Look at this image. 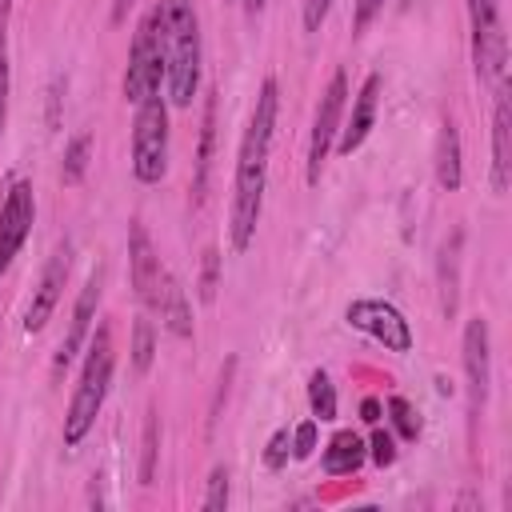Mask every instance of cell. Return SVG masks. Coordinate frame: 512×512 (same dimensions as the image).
<instances>
[{
    "instance_id": "cell-1",
    "label": "cell",
    "mask_w": 512,
    "mask_h": 512,
    "mask_svg": "<svg viewBox=\"0 0 512 512\" xmlns=\"http://www.w3.org/2000/svg\"><path fill=\"white\" fill-rule=\"evenodd\" d=\"M276 116H280V84L276 76L260 80L248 128L236 148V176H232V208H228V248L240 256L252 248L260 212H264V188H268V156H272V136H276Z\"/></svg>"
},
{
    "instance_id": "cell-2",
    "label": "cell",
    "mask_w": 512,
    "mask_h": 512,
    "mask_svg": "<svg viewBox=\"0 0 512 512\" xmlns=\"http://www.w3.org/2000/svg\"><path fill=\"white\" fill-rule=\"evenodd\" d=\"M160 48H164V84L172 108H192L200 92V16L192 0H160L156 4Z\"/></svg>"
},
{
    "instance_id": "cell-3",
    "label": "cell",
    "mask_w": 512,
    "mask_h": 512,
    "mask_svg": "<svg viewBox=\"0 0 512 512\" xmlns=\"http://www.w3.org/2000/svg\"><path fill=\"white\" fill-rule=\"evenodd\" d=\"M112 368H116V348H112V328L96 324V332L84 344V364H80V380L72 388L68 412H64V448H80L84 436L96 428V416L108 400L112 388Z\"/></svg>"
},
{
    "instance_id": "cell-4",
    "label": "cell",
    "mask_w": 512,
    "mask_h": 512,
    "mask_svg": "<svg viewBox=\"0 0 512 512\" xmlns=\"http://www.w3.org/2000/svg\"><path fill=\"white\" fill-rule=\"evenodd\" d=\"M168 172V104L164 96H148L132 116V176L140 184H160Z\"/></svg>"
},
{
    "instance_id": "cell-5",
    "label": "cell",
    "mask_w": 512,
    "mask_h": 512,
    "mask_svg": "<svg viewBox=\"0 0 512 512\" xmlns=\"http://www.w3.org/2000/svg\"><path fill=\"white\" fill-rule=\"evenodd\" d=\"M468 28H472V68L480 84H500L508 64V36H504V8L500 0H468Z\"/></svg>"
},
{
    "instance_id": "cell-6",
    "label": "cell",
    "mask_w": 512,
    "mask_h": 512,
    "mask_svg": "<svg viewBox=\"0 0 512 512\" xmlns=\"http://www.w3.org/2000/svg\"><path fill=\"white\" fill-rule=\"evenodd\" d=\"M160 84H164V48H160V24H156V8H152L132 32L128 68H124V100L140 104V100L156 96Z\"/></svg>"
},
{
    "instance_id": "cell-7",
    "label": "cell",
    "mask_w": 512,
    "mask_h": 512,
    "mask_svg": "<svg viewBox=\"0 0 512 512\" xmlns=\"http://www.w3.org/2000/svg\"><path fill=\"white\" fill-rule=\"evenodd\" d=\"M344 104H348V76H344V68H336L328 76L324 92H320V104H316V116H312V132H308V164H304V176H308L312 188L320 184L324 160L332 156V144L340 136Z\"/></svg>"
},
{
    "instance_id": "cell-8",
    "label": "cell",
    "mask_w": 512,
    "mask_h": 512,
    "mask_svg": "<svg viewBox=\"0 0 512 512\" xmlns=\"http://www.w3.org/2000/svg\"><path fill=\"white\" fill-rule=\"evenodd\" d=\"M344 320H348V328H356V332L372 336L376 344H384V348H388V352H396V356L412 352V344H416L412 324L404 320V312H400L392 300L360 296V300H352V304L344 308Z\"/></svg>"
},
{
    "instance_id": "cell-9",
    "label": "cell",
    "mask_w": 512,
    "mask_h": 512,
    "mask_svg": "<svg viewBox=\"0 0 512 512\" xmlns=\"http://www.w3.org/2000/svg\"><path fill=\"white\" fill-rule=\"evenodd\" d=\"M32 224H36V192H32V180H12L8 192H4V200H0V276L20 256Z\"/></svg>"
},
{
    "instance_id": "cell-10",
    "label": "cell",
    "mask_w": 512,
    "mask_h": 512,
    "mask_svg": "<svg viewBox=\"0 0 512 512\" xmlns=\"http://www.w3.org/2000/svg\"><path fill=\"white\" fill-rule=\"evenodd\" d=\"M460 360H464V380H468V404H472V412H480L488 400V380H492V340H488L484 316L464 320Z\"/></svg>"
},
{
    "instance_id": "cell-11",
    "label": "cell",
    "mask_w": 512,
    "mask_h": 512,
    "mask_svg": "<svg viewBox=\"0 0 512 512\" xmlns=\"http://www.w3.org/2000/svg\"><path fill=\"white\" fill-rule=\"evenodd\" d=\"M128 272H132V288H136V300L152 312L156 308V296H160V280H164V264L156 256V244L148 236V228L140 220H132L128 228Z\"/></svg>"
},
{
    "instance_id": "cell-12",
    "label": "cell",
    "mask_w": 512,
    "mask_h": 512,
    "mask_svg": "<svg viewBox=\"0 0 512 512\" xmlns=\"http://www.w3.org/2000/svg\"><path fill=\"white\" fill-rule=\"evenodd\" d=\"M68 268H72V248L64 244V248H56L48 256V264L40 272V284L32 288V300L24 308V332H40L52 320V312H56V304L64 296V284H68Z\"/></svg>"
},
{
    "instance_id": "cell-13",
    "label": "cell",
    "mask_w": 512,
    "mask_h": 512,
    "mask_svg": "<svg viewBox=\"0 0 512 512\" xmlns=\"http://www.w3.org/2000/svg\"><path fill=\"white\" fill-rule=\"evenodd\" d=\"M96 304H100V268L84 280V288H80V296H76V304H72V320H68V332H64V340H60V348H56L52 372H64V368L80 356V348L88 344L92 320H96Z\"/></svg>"
},
{
    "instance_id": "cell-14",
    "label": "cell",
    "mask_w": 512,
    "mask_h": 512,
    "mask_svg": "<svg viewBox=\"0 0 512 512\" xmlns=\"http://www.w3.org/2000/svg\"><path fill=\"white\" fill-rule=\"evenodd\" d=\"M380 88H384V76H380V72H368V76H364V84H360V92H356V100H352V112H348V120L340 124V136H336L332 152H340V156H352V152H356V148L368 140V132H372V124H376Z\"/></svg>"
},
{
    "instance_id": "cell-15",
    "label": "cell",
    "mask_w": 512,
    "mask_h": 512,
    "mask_svg": "<svg viewBox=\"0 0 512 512\" xmlns=\"http://www.w3.org/2000/svg\"><path fill=\"white\" fill-rule=\"evenodd\" d=\"M512 180V96L508 88H496L492 100V192L504 196Z\"/></svg>"
},
{
    "instance_id": "cell-16",
    "label": "cell",
    "mask_w": 512,
    "mask_h": 512,
    "mask_svg": "<svg viewBox=\"0 0 512 512\" xmlns=\"http://www.w3.org/2000/svg\"><path fill=\"white\" fill-rule=\"evenodd\" d=\"M152 312L164 320V328H168L172 336L192 340V304H188V292L180 288V280H176L172 272H164L160 296H156V308H152Z\"/></svg>"
},
{
    "instance_id": "cell-17",
    "label": "cell",
    "mask_w": 512,
    "mask_h": 512,
    "mask_svg": "<svg viewBox=\"0 0 512 512\" xmlns=\"http://www.w3.org/2000/svg\"><path fill=\"white\" fill-rule=\"evenodd\" d=\"M212 152H216V96L208 92L204 100V120H200V144H196V164H192V204L200 208L208 196L212 180Z\"/></svg>"
},
{
    "instance_id": "cell-18",
    "label": "cell",
    "mask_w": 512,
    "mask_h": 512,
    "mask_svg": "<svg viewBox=\"0 0 512 512\" xmlns=\"http://www.w3.org/2000/svg\"><path fill=\"white\" fill-rule=\"evenodd\" d=\"M436 184L444 192H456L464 184V160H460V128H456V120H444L440 124V136H436Z\"/></svg>"
},
{
    "instance_id": "cell-19",
    "label": "cell",
    "mask_w": 512,
    "mask_h": 512,
    "mask_svg": "<svg viewBox=\"0 0 512 512\" xmlns=\"http://www.w3.org/2000/svg\"><path fill=\"white\" fill-rule=\"evenodd\" d=\"M364 460H368V444H364L352 428L336 432V436L324 444V456H320V464H324L328 476H352Z\"/></svg>"
},
{
    "instance_id": "cell-20",
    "label": "cell",
    "mask_w": 512,
    "mask_h": 512,
    "mask_svg": "<svg viewBox=\"0 0 512 512\" xmlns=\"http://www.w3.org/2000/svg\"><path fill=\"white\" fill-rule=\"evenodd\" d=\"M8 24H12V0H0V140L8 128V96H12V52H8Z\"/></svg>"
},
{
    "instance_id": "cell-21",
    "label": "cell",
    "mask_w": 512,
    "mask_h": 512,
    "mask_svg": "<svg viewBox=\"0 0 512 512\" xmlns=\"http://www.w3.org/2000/svg\"><path fill=\"white\" fill-rule=\"evenodd\" d=\"M308 408H312V420H320V424L336 420V384L324 368H316L308 376Z\"/></svg>"
},
{
    "instance_id": "cell-22",
    "label": "cell",
    "mask_w": 512,
    "mask_h": 512,
    "mask_svg": "<svg viewBox=\"0 0 512 512\" xmlns=\"http://www.w3.org/2000/svg\"><path fill=\"white\" fill-rule=\"evenodd\" d=\"M88 156H92V136H88V132L72 136V140H68V148H64L60 180H64V184H80V180H84V172H88Z\"/></svg>"
},
{
    "instance_id": "cell-23",
    "label": "cell",
    "mask_w": 512,
    "mask_h": 512,
    "mask_svg": "<svg viewBox=\"0 0 512 512\" xmlns=\"http://www.w3.org/2000/svg\"><path fill=\"white\" fill-rule=\"evenodd\" d=\"M156 456H160V416H156V408H148L144 444H140V484H152V476H156Z\"/></svg>"
},
{
    "instance_id": "cell-24",
    "label": "cell",
    "mask_w": 512,
    "mask_h": 512,
    "mask_svg": "<svg viewBox=\"0 0 512 512\" xmlns=\"http://www.w3.org/2000/svg\"><path fill=\"white\" fill-rule=\"evenodd\" d=\"M152 360H156V332H152V320L140 316L132 324V368L136 372H148Z\"/></svg>"
},
{
    "instance_id": "cell-25",
    "label": "cell",
    "mask_w": 512,
    "mask_h": 512,
    "mask_svg": "<svg viewBox=\"0 0 512 512\" xmlns=\"http://www.w3.org/2000/svg\"><path fill=\"white\" fill-rule=\"evenodd\" d=\"M384 412H388V420H392V428H396L400 440H416V436H420V416H416L412 400H404V396H388Z\"/></svg>"
},
{
    "instance_id": "cell-26",
    "label": "cell",
    "mask_w": 512,
    "mask_h": 512,
    "mask_svg": "<svg viewBox=\"0 0 512 512\" xmlns=\"http://www.w3.org/2000/svg\"><path fill=\"white\" fill-rule=\"evenodd\" d=\"M456 264H460V232L452 236V248H444V316H456V304H460V288H456Z\"/></svg>"
},
{
    "instance_id": "cell-27",
    "label": "cell",
    "mask_w": 512,
    "mask_h": 512,
    "mask_svg": "<svg viewBox=\"0 0 512 512\" xmlns=\"http://www.w3.org/2000/svg\"><path fill=\"white\" fill-rule=\"evenodd\" d=\"M216 288H220V248L208 244L204 256H200V300L212 304L216 300Z\"/></svg>"
},
{
    "instance_id": "cell-28",
    "label": "cell",
    "mask_w": 512,
    "mask_h": 512,
    "mask_svg": "<svg viewBox=\"0 0 512 512\" xmlns=\"http://www.w3.org/2000/svg\"><path fill=\"white\" fill-rule=\"evenodd\" d=\"M200 508H204V512H224V508H228V468H224V464H216V468L208 472V492H204Z\"/></svg>"
},
{
    "instance_id": "cell-29",
    "label": "cell",
    "mask_w": 512,
    "mask_h": 512,
    "mask_svg": "<svg viewBox=\"0 0 512 512\" xmlns=\"http://www.w3.org/2000/svg\"><path fill=\"white\" fill-rule=\"evenodd\" d=\"M288 456H292V432L288 428H276L268 436V444H264V468L268 472H280L288 464Z\"/></svg>"
},
{
    "instance_id": "cell-30",
    "label": "cell",
    "mask_w": 512,
    "mask_h": 512,
    "mask_svg": "<svg viewBox=\"0 0 512 512\" xmlns=\"http://www.w3.org/2000/svg\"><path fill=\"white\" fill-rule=\"evenodd\" d=\"M368 456H372V464H380V468H388V464H396V436H392V432H384L380 424H372V440H368Z\"/></svg>"
},
{
    "instance_id": "cell-31",
    "label": "cell",
    "mask_w": 512,
    "mask_h": 512,
    "mask_svg": "<svg viewBox=\"0 0 512 512\" xmlns=\"http://www.w3.org/2000/svg\"><path fill=\"white\" fill-rule=\"evenodd\" d=\"M316 432H320V420H304L292 428V460H308L316 452Z\"/></svg>"
},
{
    "instance_id": "cell-32",
    "label": "cell",
    "mask_w": 512,
    "mask_h": 512,
    "mask_svg": "<svg viewBox=\"0 0 512 512\" xmlns=\"http://www.w3.org/2000/svg\"><path fill=\"white\" fill-rule=\"evenodd\" d=\"M384 8V0H356V8H352V32L360 36L372 20H376V12Z\"/></svg>"
},
{
    "instance_id": "cell-33",
    "label": "cell",
    "mask_w": 512,
    "mask_h": 512,
    "mask_svg": "<svg viewBox=\"0 0 512 512\" xmlns=\"http://www.w3.org/2000/svg\"><path fill=\"white\" fill-rule=\"evenodd\" d=\"M328 8H332V0H304V32H320V24L328 20Z\"/></svg>"
},
{
    "instance_id": "cell-34",
    "label": "cell",
    "mask_w": 512,
    "mask_h": 512,
    "mask_svg": "<svg viewBox=\"0 0 512 512\" xmlns=\"http://www.w3.org/2000/svg\"><path fill=\"white\" fill-rule=\"evenodd\" d=\"M380 412H384V408H380V400H372V396L360 404V420H364V424H380Z\"/></svg>"
},
{
    "instance_id": "cell-35",
    "label": "cell",
    "mask_w": 512,
    "mask_h": 512,
    "mask_svg": "<svg viewBox=\"0 0 512 512\" xmlns=\"http://www.w3.org/2000/svg\"><path fill=\"white\" fill-rule=\"evenodd\" d=\"M132 4H136V0H112V24H124Z\"/></svg>"
},
{
    "instance_id": "cell-36",
    "label": "cell",
    "mask_w": 512,
    "mask_h": 512,
    "mask_svg": "<svg viewBox=\"0 0 512 512\" xmlns=\"http://www.w3.org/2000/svg\"><path fill=\"white\" fill-rule=\"evenodd\" d=\"M264 4H268V0H244V12H248V16H260Z\"/></svg>"
}]
</instances>
